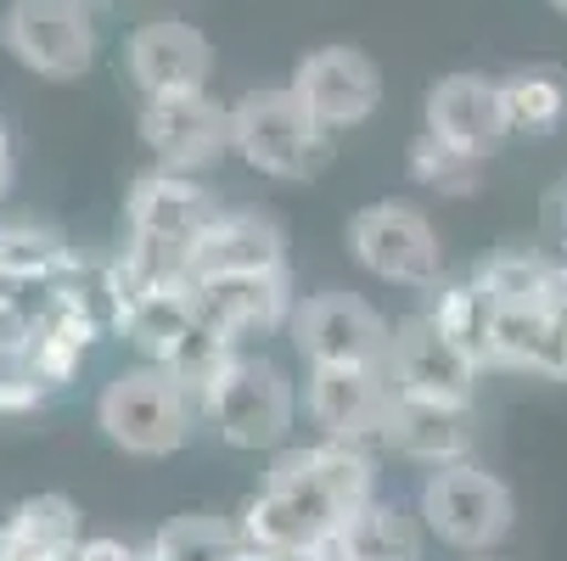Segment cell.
<instances>
[{
  "label": "cell",
  "instance_id": "obj_1",
  "mask_svg": "<svg viewBox=\"0 0 567 561\" xmlns=\"http://www.w3.org/2000/svg\"><path fill=\"white\" fill-rule=\"evenodd\" d=\"M365 500H377L371 444L320 438L309 449H281L265 471V489L241 506V539L298 555L303 544L338 533Z\"/></svg>",
  "mask_w": 567,
  "mask_h": 561
},
{
  "label": "cell",
  "instance_id": "obj_2",
  "mask_svg": "<svg viewBox=\"0 0 567 561\" xmlns=\"http://www.w3.org/2000/svg\"><path fill=\"white\" fill-rule=\"evenodd\" d=\"M96 427L113 449L135 460H164L192 444V433L203 427V411L169 365L141 360L96 393Z\"/></svg>",
  "mask_w": 567,
  "mask_h": 561
},
{
  "label": "cell",
  "instance_id": "obj_3",
  "mask_svg": "<svg viewBox=\"0 0 567 561\" xmlns=\"http://www.w3.org/2000/svg\"><path fill=\"white\" fill-rule=\"evenodd\" d=\"M332 129L320 124L292 85L248 91L230 102V157H241L254 175L298 186L315 180L332 157Z\"/></svg>",
  "mask_w": 567,
  "mask_h": 561
},
{
  "label": "cell",
  "instance_id": "obj_4",
  "mask_svg": "<svg viewBox=\"0 0 567 561\" xmlns=\"http://www.w3.org/2000/svg\"><path fill=\"white\" fill-rule=\"evenodd\" d=\"M292 422H298L292 376L270 354H254V349H241L230 371L214 382V393L203 398V427H214L219 444L248 449V455L281 449L292 438Z\"/></svg>",
  "mask_w": 567,
  "mask_h": 561
},
{
  "label": "cell",
  "instance_id": "obj_5",
  "mask_svg": "<svg viewBox=\"0 0 567 561\" xmlns=\"http://www.w3.org/2000/svg\"><path fill=\"white\" fill-rule=\"evenodd\" d=\"M416 511L427 522V533L461 555H489L506 544L512 522H517V500L512 489L489 466H477L472 455L466 460H450V466H433L427 484L416 495Z\"/></svg>",
  "mask_w": 567,
  "mask_h": 561
},
{
  "label": "cell",
  "instance_id": "obj_6",
  "mask_svg": "<svg viewBox=\"0 0 567 561\" xmlns=\"http://www.w3.org/2000/svg\"><path fill=\"white\" fill-rule=\"evenodd\" d=\"M0 45L23 73L51 79V85L85 79L102 45L96 7L91 0H12L0 12Z\"/></svg>",
  "mask_w": 567,
  "mask_h": 561
},
{
  "label": "cell",
  "instance_id": "obj_7",
  "mask_svg": "<svg viewBox=\"0 0 567 561\" xmlns=\"http://www.w3.org/2000/svg\"><path fill=\"white\" fill-rule=\"evenodd\" d=\"M349 253L377 281L411 287V292H433L444 281V242L433 219L411 202H365L349 219Z\"/></svg>",
  "mask_w": 567,
  "mask_h": 561
},
{
  "label": "cell",
  "instance_id": "obj_8",
  "mask_svg": "<svg viewBox=\"0 0 567 561\" xmlns=\"http://www.w3.org/2000/svg\"><path fill=\"white\" fill-rule=\"evenodd\" d=\"M287 337L303 365H388V349H393V326L354 292L298 298Z\"/></svg>",
  "mask_w": 567,
  "mask_h": 561
},
{
  "label": "cell",
  "instance_id": "obj_9",
  "mask_svg": "<svg viewBox=\"0 0 567 561\" xmlns=\"http://www.w3.org/2000/svg\"><path fill=\"white\" fill-rule=\"evenodd\" d=\"M141 146L157 157V169L197 175L214 157L230 152V102L203 91H169L141 102Z\"/></svg>",
  "mask_w": 567,
  "mask_h": 561
},
{
  "label": "cell",
  "instance_id": "obj_10",
  "mask_svg": "<svg viewBox=\"0 0 567 561\" xmlns=\"http://www.w3.org/2000/svg\"><path fill=\"white\" fill-rule=\"evenodd\" d=\"M287 85L332 135L365 129L382 107V67L360 45H315L309 56H298Z\"/></svg>",
  "mask_w": 567,
  "mask_h": 561
},
{
  "label": "cell",
  "instance_id": "obj_11",
  "mask_svg": "<svg viewBox=\"0 0 567 561\" xmlns=\"http://www.w3.org/2000/svg\"><path fill=\"white\" fill-rule=\"evenodd\" d=\"M388 371H393V387H399V393L439 398V405H472L477 382H483V365L439 326L427 309L393 326Z\"/></svg>",
  "mask_w": 567,
  "mask_h": 561
},
{
  "label": "cell",
  "instance_id": "obj_12",
  "mask_svg": "<svg viewBox=\"0 0 567 561\" xmlns=\"http://www.w3.org/2000/svg\"><path fill=\"white\" fill-rule=\"evenodd\" d=\"M192 303H197V320H208V326L230 343L248 349L254 337H276L287 332V320L298 309L292 298V281L287 270H248V276H203L192 281Z\"/></svg>",
  "mask_w": 567,
  "mask_h": 561
},
{
  "label": "cell",
  "instance_id": "obj_13",
  "mask_svg": "<svg viewBox=\"0 0 567 561\" xmlns=\"http://www.w3.org/2000/svg\"><path fill=\"white\" fill-rule=\"evenodd\" d=\"M124 79L135 85V96H169V91H203L214 79V45L203 29L181 23V18H152L141 29H130L124 40Z\"/></svg>",
  "mask_w": 567,
  "mask_h": 561
},
{
  "label": "cell",
  "instance_id": "obj_14",
  "mask_svg": "<svg viewBox=\"0 0 567 561\" xmlns=\"http://www.w3.org/2000/svg\"><path fill=\"white\" fill-rule=\"evenodd\" d=\"M388 398H393L388 365H309V382H303L309 422L327 438H349V444H377Z\"/></svg>",
  "mask_w": 567,
  "mask_h": 561
},
{
  "label": "cell",
  "instance_id": "obj_15",
  "mask_svg": "<svg viewBox=\"0 0 567 561\" xmlns=\"http://www.w3.org/2000/svg\"><path fill=\"white\" fill-rule=\"evenodd\" d=\"M377 444L404 460H422V466L466 460L472 455V405H439V398H416V393L393 387Z\"/></svg>",
  "mask_w": 567,
  "mask_h": 561
},
{
  "label": "cell",
  "instance_id": "obj_16",
  "mask_svg": "<svg viewBox=\"0 0 567 561\" xmlns=\"http://www.w3.org/2000/svg\"><path fill=\"white\" fill-rule=\"evenodd\" d=\"M422 129L455 141L472 157H489L512 129H506V107H501V79H483V73H444L439 85L427 91L422 107Z\"/></svg>",
  "mask_w": 567,
  "mask_h": 561
},
{
  "label": "cell",
  "instance_id": "obj_17",
  "mask_svg": "<svg viewBox=\"0 0 567 561\" xmlns=\"http://www.w3.org/2000/svg\"><path fill=\"white\" fill-rule=\"evenodd\" d=\"M489 371H528V376L567 382V298L495 309Z\"/></svg>",
  "mask_w": 567,
  "mask_h": 561
},
{
  "label": "cell",
  "instance_id": "obj_18",
  "mask_svg": "<svg viewBox=\"0 0 567 561\" xmlns=\"http://www.w3.org/2000/svg\"><path fill=\"white\" fill-rule=\"evenodd\" d=\"M248 270H287V236L276 219L248 208H219L192 253V281L203 276H248Z\"/></svg>",
  "mask_w": 567,
  "mask_h": 561
},
{
  "label": "cell",
  "instance_id": "obj_19",
  "mask_svg": "<svg viewBox=\"0 0 567 561\" xmlns=\"http://www.w3.org/2000/svg\"><path fill=\"white\" fill-rule=\"evenodd\" d=\"M85 511L68 495H29L0 517V561H79Z\"/></svg>",
  "mask_w": 567,
  "mask_h": 561
},
{
  "label": "cell",
  "instance_id": "obj_20",
  "mask_svg": "<svg viewBox=\"0 0 567 561\" xmlns=\"http://www.w3.org/2000/svg\"><path fill=\"white\" fill-rule=\"evenodd\" d=\"M489 287L495 309H523V303H550L567 298V264L556 248H506L472 270Z\"/></svg>",
  "mask_w": 567,
  "mask_h": 561
},
{
  "label": "cell",
  "instance_id": "obj_21",
  "mask_svg": "<svg viewBox=\"0 0 567 561\" xmlns=\"http://www.w3.org/2000/svg\"><path fill=\"white\" fill-rule=\"evenodd\" d=\"M192 326H197V303H192V281H186V287H157V292L135 298V303L124 309V320H118V337H124L141 360L164 365Z\"/></svg>",
  "mask_w": 567,
  "mask_h": 561
},
{
  "label": "cell",
  "instance_id": "obj_22",
  "mask_svg": "<svg viewBox=\"0 0 567 561\" xmlns=\"http://www.w3.org/2000/svg\"><path fill=\"white\" fill-rule=\"evenodd\" d=\"M73 264H79V248L68 242L62 230L29 225V219L0 225V281H12V287H51Z\"/></svg>",
  "mask_w": 567,
  "mask_h": 561
},
{
  "label": "cell",
  "instance_id": "obj_23",
  "mask_svg": "<svg viewBox=\"0 0 567 561\" xmlns=\"http://www.w3.org/2000/svg\"><path fill=\"white\" fill-rule=\"evenodd\" d=\"M343 539L354 544L360 561H422V539H433V533H427L422 511H404L393 500H365L343 522Z\"/></svg>",
  "mask_w": 567,
  "mask_h": 561
},
{
  "label": "cell",
  "instance_id": "obj_24",
  "mask_svg": "<svg viewBox=\"0 0 567 561\" xmlns=\"http://www.w3.org/2000/svg\"><path fill=\"white\" fill-rule=\"evenodd\" d=\"M427 314L439 326L489 371V337H495V298L477 276H461V281H439L433 298H427Z\"/></svg>",
  "mask_w": 567,
  "mask_h": 561
},
{
  "label": "cell",
  "instance_id": "obj_25",
  "mask_svg": "<svg viewBox=\"0 0 567 561\" xmlns=\"http://www.w3.org/2000/svg\"><path fill=\"white\" fill-rule=\"evenodd\" d=\"M501 107L512 135H550L567 118V79L556 67H517L501 79Z\"/></svg>",
  "mask_w": 567,
  "mask_h": 561
},
{
  "label": "cell",
  "instance_id": "obj_26",
  "mask_svg": "<svg viewBox=\"0 0 567 561\" xmlns=\"http://www.w3.org/2000/svg\"><path fill=\"white\" fill-rule=\"evenodd\" d=\"M411 180L427 186V191H439V197H472L483 186V157H472L455 141L422 129L411 141Z\"/></svg>",
  "mask_w": 567,
  "mask_h": 561
},
{
  "label": "cell",
  "instance_id": "obj_27",
  "mask_svg": "<svg viewBox=\"0 0 567 561\" xmlns=\"http://www.w3.org/2000/svg\"><path fill=\"white\" fill-rule=\"evenodd\" d=\"M146 544L164 550L169 561H225L241 544V528L225 517H208V511H186V517H169Z\"/></svg>",
  "mask_w": 567,
  "mask_h": 561
},
{
  "label": "cell",
  "instance_id": "obj_28",
  "mask_svg": "<svg viewBox=\"0 0 567 561\" xmlns=\"http://www.w3.org/2000/svg\"><path fill=\"white\" fill-rule=\"evenodd\" d=\"M29 292H40V287H23V292L0 287V365L23 360V349L34 337V303H29Z\"/></svg>",
  "mask_w": 567,
  "mask_h": 561
},
{
  "label": "cell",
  "instance_id": "obj_29",
  "mask_svg": "<svg viewBox=\"0 0 567 561\" xmlns=\"http://www.w3.org/2000/svg\"><path fill=\"white\" fill-rule=\"evenodd\" d=\"M45 398H51V393H45L18 360L0 365V422H23V416L45 411Z\"/></svg>",
  "mask_w": 567,
  "mask_h": 561
},
{
  "label": "cell",
  "instance_id": "obj_30",
  "mask_svg": "<svg viewBox=\"0 0 567 561\" xmlns=\"http://www.w3.org/2000/svg\"><path fill=\"white\" fill-rule=\"evenodd\" d=\"M545 242L556 253H567V180H556L545 191Z\"/></svg>",
  "mask_w": 567,
  "mask_h": 561
},
{
  "label": "cell",
  "instance_id": "obj_31",
  "mask_svg": "<svg viewBox=\"0 0 567 561\" xmlns=\"http://www.w3.org/2000/svg\"><path fill=\"white\" fill-rule=\"evenodd\" d=\"M292 561H360V555H354V544H349V539H343V528H338V533H327V539L303 544Z\"/></svg>",
  "mask_w": 567,
  "mask_h": 561
},
{
  "label": "cell",
  "instance_id": "obj_32",
  "mask_svg": "<svg viewBox=\"0 0 567 561\" xmlns=\"http://www.w3.org/2000/svg\"><path fill=\"white\" fill-rule=\"evenodd\" d=\"M79 561H141V550L124 539H85L79 544Z\"/></svg>",
  "mask_w": 567,
  "mask_h": 561
},
{
  "label": "cell",
  "instance_id": "obj_33",
  "mask_svg": "<svg viewBox=\"0 0 567 561\" xmlns=\"http://www.w3.org/2000/svg\"><path fill=\"white\" fill-rule=\"evenodd\" d=\"M225 561H292V555H287V550H270V544H254V539H241Z\"/></svg>",
  "mask_w": 567,
  "mask_h": 561
},
{
  "label": "cell",
  "instance_id": "obj_34",
  "mask_svg": "<svg viewBox=\"0 0 567 561\" xmlns=\"http://www.w3.org/2000/svg\"><path fill=\"white\" fill-rule=\"evenodd\" d=\"M7 186H12V135L0 124V197H7Z\"/></svg>",
  "mask_w": 567,
  "mask_h": 561
},
{
  "label": "cell",
  "instance_id": "obj_35",
  "mask_svg": "<svg viewBox=\"0 0 567 561\" xmlns=\"http://www.w3.org/2000/svg\"><path fill=\"white\" fill-rule=\"evenodd\" d=\"M550 7H556V12H561V18H567V0H550Z\"/></svg>",
  "mask_w": 567,
  "mask_h": 561
},
{
  "label": "cell",
  "instance_id": "obj_36",
  "mask_svg": "<svg viewBox=\"0 0 567 561\" xmlns=\"http://www.w3.org/2000/svg\"><path fill=\"white\" fill-rule=\"evenodd\" d=\"M91 7H113V0H91Z\"/></svg>",
  "mask_w": 567,
  "mask_h": 561
},
{
  "label": "cell",
  "instance_id": "obj_37",
  "mask_svg": "<svg viewBox=\"0 0 567 561\" xmlns=\"http://www.w3.org/2000/svg\"><path fill=\"white\" fill-rule=\"evenodd\" d=\"M472 561H489V555H472Z\"/></svg>",
  "mask_w": 567,
  "mask_h": 561
},
{
  "label": "cell",
  "instance_id": "obj_38",
  "mask_svg": "<svg viewBox=\"0 0 567 561\" xmlns=\"http://www.w3.org/2000/svg\"><path fill=\"white\" fill-rule=\"evenodd\" d=\"M561 264H567V253H561Z\"/></svg>",
  "mask_w": 567,
  "mask_h": 561
}]
</instances>
